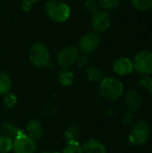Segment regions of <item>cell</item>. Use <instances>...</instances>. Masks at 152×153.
<instances>
[{"mask_svg": "<svg viewBox=\"0 0 152 153\" xmlns=\"http://www.w3.org/2000/svg\"><path fill=\"white\" fill-rule=\"evenodd\" d=\"M100 95L109 100H116L125 93V87L121 81L114 77H104L99 83Z\"/></svg>", "mask_w": 152, "mask_h": 153, "instance_id": "6da1fadb", "label": "cell"}, {"mask_svg": "<svg viewBox=\"0 0 152 153\" xmlns=\"http://www.w3.org/2000/svg\"><path fill=\"white\" fill-rule=\"evenodd\" d=\"M46 13L55 22H65L71 13V9L69 5L59 0H50L46 4L45 7Z\"/></svg>", "mask_w": 152, "mask_h": 153, "instance_id": "7a4b0ae2", "label": "cell"}, {"mask_svg": "<svg viewBox=\"0 0 152 153\" xmlns=\"http://www.w3.org/2000/svg\"><path fill=\"white\" fill-rule=\"evenodd\" d=\"M151 129L145 121H138L132 126L128 135V141L132 145L141 146L144 145L150 137Z\"/></svg>", "mask_w": 152, "mask_h": 153, "instance_id": "3957f363", "label": "cell"}, {"mask_svg": "<svg viewBox=\"0 0 152 153\" xmlns=\"http://www.w3.org/2000/svg\"><path fill=\"white\" fill-rule=\"evenodd\" d=\"M29 57L30 62L34 65L38 67H43L48 64L50 54L48 48L43 43L37 42L31 46L29 53Z\"/></svg>", "mask_w": 152, "mask_h": 153, "instance_id": "277c9868", "label": "cell"}, {"mask_svg": "<svg viewBox=\"0 0 152 153\" xmlns=\"http://www.w3.org/2000/svg\"><path fill=\"white\" fill-rule=\"evenodd\" d=\"M134 69L141 74H152V52L142 50L138 52L133 61Z\"/></svg>", "mask_w": 152, "mask_h": 153, "instance_id": "5b68a950", "label": "cell"}, {"mask_svg": "<svg viewBox=\"0 0 152 153\" xmlns=\"http://www.w3.org/2000/svg\"><path fill=\"white\" fill-rule=\"evenodd\" d=\"M14 153H35L36 141L22 132L13 139V149Z\"/></svg>", "mask_w": 152, "mask_h": 153, "instance_id": "8992f818", "label": "cell"}, {"mask_svg": "<svg viewBox=\"0 0 152 153\" xmlns=\"http://www.w3.org/2000/svg\"><path fill=\"white\" fill-rule=\"evenodd\" d=\"M79 50L75 47H66L63 48L57 55L56 62L61 68L69 69L78 60Z\"/></svg>", "mask_w": 152, "mask_h": 153, "instance_id": "52a82bcc", "label": "cell"}, {"mask_svg": "<svg viewBox=\"0 0 152 153\" xmlns=\"http://www.w3.org/2000/svg\"><path fill=\"white\" fill-rule=\"evenodd\" d=\"M99 43H100L99 36L95 32H90L82 37V39L78 43V48L82 53L87 55L95 51L99 47Z\"/></svg>", "mask_w": 152, "mask_h": 153, "instance_id": "ba28073f", "label": "cell"}, {"mask_svg": "<svg viewBox=\"0 0 152 153\" xmlns=\"http://www.w3.org/2000/svg\"><path fill=\"white\" fill-rule=\"evenodd\" d=\"M111 20L108 13L105 11H97L92 13L91 27L96 32H104L110 27Z\"/></svg>", "mask_w": 152, "mask_h": 153, "instance_id": "9c48e42d", "label": "cell"}, {"mask_svg": "<svg viewBox=\"0 0 152 153\" xmlns=\"http://www.w3.org/2000/svg\"><path fill=\"white\" fill-rule=\"evenodd\" d=\"M134 70L133 63L128 57H119L113 64V71L121 76H125L133 73Z\"/></svg>", "mask_w": 152, "mask_h": 153, "instance_id": "30bf717a", "label": "cell"}, {"mask_svg": "<svg viewBox=\"0 0 152 153\" xmlns=\"http://www.w3.org/2000/svg\"><path fill=\"white\" fill-rule=\"evenodd\" d=\"M125 105L129 111L137 112L142 106V98L141 94L135 90H129L125 95Z\"/></svg>", "mask_w": 152, "mask_h": 153, "instance_id": "8fae6325", "label": "cell"}, {"mask_svg": "<svg viewBox=\"0 0 152 153\" xmlns=\"http://www.w3.org/2000/svg\"><path fill=\"white\" fill-rule=\"evenodd\" d=\"M44 134V128L39 120H31L27 124L26 134L29 135L33 140H39Z\"/></svg>", "mask_w": 152, "mask_h": 153, "instance_id": "7c38bea8", "label": "cell"}, {"mask_svg": "<svg viewBox=\"0 0 152 153\" xmlns=\"http://www.w3.org/2000/svg\"><path fill=\"white\" fill-rule=\"evenodd\" d=\"M83 153H107V149L103 143L96 139H90L82 145Z\"/></svg>", "mask_w": 152, "mask_h": 153, "instance_id": "4fadbf2b", "label": "cell"}, {"mask_svg": "<svg viewBox=\"0 0 152 153\" xmlns=\"http://www.w3.org/2000/svg\"><path fill=\"white\" fill-rule=\"evenodd\" d=\"M2 132L4 135H6L13 140L23 131L13 122H5L2 125Z\"/></svg>", "mask_w": 152, "mask_h": 153, "instance_id": "5bb4252c", "label": "cell"}, {"mask_svg": "<svg viewBox=\"0 0 152 153\" xmlns=\"http://www.w3.org/2000/svg\"><path fill=\"white\" fill-rule=\"evenodd\" d=\"M73 73L70 69L62 68L58 73V81L63 86H70L73 82Z\"/></svg>", "mask_w": 152, "mask_h": 153, "instance_id": "9a60e30c", "label": "cell"}, {"mask_svg": "<svg viewBox=\"0 0 152 153\" xmlns=\"http://www.w3.org/2000/svg\"><path fill=\"white\" fill-rule=\"evenodd\" d=\"M11 89L12 80L10 76L4 72H0V95H4L10 92Z\"/></svg>", "mask_w": 152, "mask_h": 153, "instance_id": "2e32d148", "label": "cell"}, {"mask_svg": "<svg viewBox=\"0 0 152 153\" xmlns=\"http://www.w3.org/2000/svg\"><path fill=\"white\" fill-rule=\"evenodd\" d=\"M86 74H87L88 79L91 82H100L104 78L102 71L96 66L89 67L87 69Z\"/></svg>", "mask_w": 152, "mask_h": 153, "instance_id": "e0dca14e", "label": "cell"}, {"mask_svg": "<svg viewBox=\"0 0 152 153\" xmlns=\"http://www.w3.org/2000/svg\"><path fill=\"white\" fill-rule=\"evenodd\" d=\"M63 153H83L82 146L78 141H66Z\"/></svg>", "mask_w": 152, "mask_h": 153, "instance_id": "ac0fdd59", "label": "cell"}, {"mask_svg": "<svg viewBox=\"0 0 152 153\" xmlns=\"http://www.w3.org/2000/svg\"><path fill=\"white\" fill-rule=\"evenodd\" d=\"M13 149V140L4 134L0 135V153H8Z\"/></svg>", "mask_w": 152, "mask_h": 153, "instance_id": "d6986e66", "label": "cell"}, {"mask_svg": "<svg viewBox=\"0 0 152 153\" xmlns=\"http://www.w3.org/2000/svg\"><path fill=\"white\" fill-rule=\"evenodd\" d=\"M133 7L141 12H145L152 7V0H131Z\"/></svg>", "mask_w": 152, "mask_h": 153, "instance_id": "ffe728a7", "label": "cell"}, {"mask_svg": "<svg viewBox=\"0 0 152 153\" xmlns=\"http://www.w3.org/2000/svg\"><path fill=\"white\" fill-rule=\"evenodd\" d=\"M80 135V128L77 126H71L65 131V136L66 141H77L78 136Z\"/></svg>", "mask_w": 152, "mask_h": 153, "instance_id": "44dd1931", "label": "cell"}, {"mask_svg": "<svg viewBox=\"0 0 152 153\" xmlns=\"http://www.w3.org/2000/svg\"><path fill=\"white\" fill-rule=\"evenodd\" d=\"M3 102L7 108H13L17 104V97L13 93L8 92L4 95Z\"/></svg>", "mask_w": 152, "mask_h": 153, "instance_id": "7402d4cb", "label": "cell"}, {"mask_svg": "<svg viewBox=\"0 0 152 153\" xmlns=\"http://www.w3.org/2000/svg\"><path fill=\"white\" fill-rule=\"evenodd\" d=\"M99 4L104 10H113L118 7L120 4V0H99Z\"/></svg>", "mask_w": 152, "mask_h": 153, "instance_id": "603a6c76", "label": "cell"}, {"mask_svg": "<svg viewBox=\"0 0 152 153\" xmlns=\"http://www.w3.org/2000/svg\"><path fill=\"white\" fill-rule=\"evenodd\" d=\"M122 122H123L124 126H133V124L135 123V116H134L133 112L128 110L123 116Z\"/></svg>", "mask_w": 152, "mask_h": 153, "instance_id": "cb8c5ba5", "label": "cell"}, {"mask_svg": "<svg viewBox=\"0 0 152 153\" xmlns=\"http://www.w3.org/2000/svg\"><path fill=\"white\" fill-rule=\"evenodd\" d=\"M152 83V78L148 74H142L139 79V85L144 90H149Z\"/></svg>", "mask_w": 152, "mask_h": 153, "instance_id": "d4e9b609", "label": "cell"}, {"mask_svg": "<svg viewBox=\"0 0 152 153\" xmlns=\"http://www.w3.org/2000/svg\"><path fill=\"white\" fill-rule=\"evenodd\" d=\"M98 7H99V4L95 0H86L84 2V9L89 13H94L95 12L98 11Z\"/></svg>", "mask_w": 152, "mask_h": 153, "instance_id": "484cf974", "label": "cell"}, {"mask_svg": "<svg viewBox=\"0 0 152 153\" xmlns=\"http://www.w3.org/2000/svg\"><path fill=\"white\" fill-rule=\"evenodd\" d=\"M38 2H39V0H22V10L25 12L29 11L31 8V6Z\"/></svg>", "mask_w": 152, "mask_h": 153, "instance_id": "4316f807", "label": "cell"}, {"mask_svg": "<svg viewBox=\"0 0 152 153\" xmlns=\"http://www.w3.org/2000/svg\"><path fill=\"white\" fill-rule=\"evenodd\" d=\"M88 58L86 57V56H79V57H78V60H77V64H78V66L79 67H84V66H86L87 65V64H88Z\"/></svg>", "mask_w": 152, "mask_h": 153, "instance_id": "83f0119b", "label": "cell"}, {"mask_svg": "<svg viewBox=\"0 0 152 153\" xmlns=\"http://www.w3.org/2000/svg\"><path fill=\"white\" fill-rule=\"evenodd\" d=\"M149 91H150V93H151V96L152 98V83L151 85V87H150V89H149Z\"/></svg>", "mask_w": 152, "mask_h": 153, "instance_id": "f1b7e54d", "label": "cell"}, {"mask_svg": "<svg viewBox=\"0 0 152 153\" xmlns=\"http://www.w3.org/2000/svg\"><path fill=\"white\" fill-rule=\"evenodd\" d=\"M43 153H58V152H43Z\"/></svg>", "mask_w": 152, "mask_h": 153, "instance_id": "f546056e", "label": "cell"}, {"mask_svg": "<svg viewBox=\"0 0 152 153\" xmlns=\"http://www.w3.org/2000/svg\"><path fill=\"white\" fill-rule=\"evenodd\" d=\"M42 153H43V152H42Z\"/></svg>", "mask_w": 152, "mask_h": 153, "instance_id": "4dcf8cb0", "label": "cell"}]
</instances>
